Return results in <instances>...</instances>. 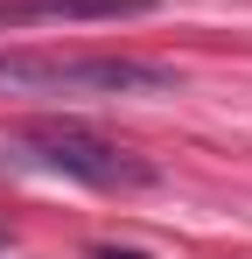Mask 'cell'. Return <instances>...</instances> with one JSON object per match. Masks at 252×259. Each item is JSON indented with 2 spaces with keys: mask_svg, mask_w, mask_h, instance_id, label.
I'll return each mask as SVG.
<instances>
[{
  "mask_svg": "<svg viewBox=\"0 0 252 259\" xmlns=\"http://www.w3.org/2000/svg\"><path fill=\"white\" fill-rule=\"evenodd\" d=\"M0 91H21V98H140V91H175V70L140 63V56H0Z\"/></svg>",
  "mask_w": 252,
  "mask_h": 259,
  "instance_id": "obj_1",
  "label": "cell"
},
{
  "mask_svg": "<svg viewBox=\"0 0 252 259\" xmlns=\"http://www.w3.org/2000/svg\"><path fill=\"white\" fill-rule=\"evenodd\" d=\"M14 147H28V161L70 175L84 189H147V182H154V161H140L133 147L77 126V119H35V126L14 133Z\"/></svg>",
  "mask_w": 252,
  "mask_h": 259,
  "instance_id": "obj_2",
  "label": "cell"
},
{
  "mask_svg": "<svg viewBox=\"0 0 252 259\" xmlns=\"http://www.w3.org/2000/svg\"><path fill=\"white\" fill-rule=\"evenodd\" d=\"M91 259H154V252H140V245H98Z\"/></svg>",
  "mask_w": 252,
  "mask_h": 259,
  "instance_id": "obj_4",
  "label": "cell"
},
{
  "mask_svg": "<svg viewBox=\"0 0 252 259\" xmlns=\"http://www.w3.org/2000/svg\"><path fill=\"white\" fill-rule=\"evenodd\" d=\"M154 0H0V21H147Z\"/></svg>",
  "mask_w": 252,
  "mask_h": 259,
  "instance_id": "obj_3",
  "label": "cell"
}]
</instances>
